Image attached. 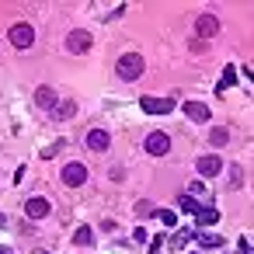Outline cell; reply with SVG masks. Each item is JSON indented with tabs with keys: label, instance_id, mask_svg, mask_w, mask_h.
I'll list each match as a JSON object with an SVG mask.
<instances>
[{
	"label": "cell",
	"instance_id": "obj_1",
	"mask_svg": "<svg viewBox=\"0 0 254 254\" xmlns=\"http://www.w3.org/2000/svg\"><path fill=\"white\" fill-rule=\"evenodd\" d=\"M115 70H119V77H122V80H139V77H143V70H146V60H143L139 53H126V56L119 60V66H115Z\"/></svg>",
	"mask_w": 254,
	"mask_h": 254
},
{
	"label": "cell",
	"instance_id": "obj_2",
	"mask_svg": "<svg viewBox=\"0 0 254 254\" xmlns=\"http://www.w3.org/2000/svg\"><path fill=\"white\" fill-rule=\"evenodd\" d=\"M91 46H94V39H91V32H84V28H77V32L66 35V53H73V56L87 53Z\"/></svg>",
	"mask_w": 254,
	"mask_h": 254
},
{
	"label": "cell",
	"instance_id": "obj_3",
	"mask_svg": "<svg viewBox=\"0 0 254 254\" xmlns=\"http://www.w3.org/2000/svg\"><path fill=\"white\" fill-rule=\"evenodd\" d=\"M7 39H11V46H14V49H28V46L35 42V28H32V25H14Z\"/></svg>",
	"mask_w": 254,
	"mask_h": 254
},
{
	"label": "cell",
	"instance_id": "obj_4",
	"mask_svg": "<svg viewBox=\"0 0 254 254\" xmlns=\"http://www.w3.org/2000/svg\"><path fill=\"white\" fill-rule=\"evenodd\" d=\"M139 108L146 115H167V112H174V98H143Z\"/></svg>",
	"mask_w": 254,
	"mask_h": 254
},
{
	"label": "cell",
	"instance_id": "obj_5",
	"mask_svg": "<svg viewBox=\"0 0 254 254\" xmlns=\"http://www.w3.org/2000/svg\"><path fill=\"white\" fill-rule=\"evenodd\" d=\"M60 178H63V185H70V188H80V185L87 181V167H84V164H66Z\"/></svg>",
	"mask_w": 254,
	"mask_h": 254
},
{
	"label": "cell",
	"instance_id": "obj_6",
	"mask_svg": "<svg viewBox=\"0 0 254 254\" xmlns=\"http://www.w3.org/2000/svg\"><path fill=\"white\" fill-rule=\"evenodd\" d=\"M167 150H171V136H167V132H150V136H146V153L164 157Z\"/></svg>",
	"mask_w": 254,
	"mask_h": 254
},
{
	"label": "cell",
	"instance_id": "obj_7",
	"mask_svg": "<svg viewBox=\"0 0 254 254\" xmlns=\"http://www.w3.org/2000/svg\"><path fill=\"white\" fill-rule=\"evenodd\" d=\"M185 115H188L191 122H209V119H212L209 105H202V101H185Z\"/></svg>",
	"mask_w": 254,
	"mask_h": 254
},
{
	"label": "cell",
	"instance_id": "obj_8",
	"mask_svg": "<svg viewBox=\"0 0 254 254\" xmlns=\"http://www.w3.org/2000/svg\"><path fill=\"white\" fill-rule=\"evenodd\" d=\"M25 212H28L32 219H46V216H49V202L39 198V195H32V198L25 202Z\"/></svg>",
	"mask_w": 254,
	"mask_h": 254
},
{
	"label": "cell",
	"instance_id": "obj_9",
	"mask_svg": "<svg viewBox=\"0 0 254 254\" xmlns=\"http://www.w3.org/2000/svg\"><path fill=\"white\" fill-rule=\"evenodd\" d=\"M108 143H112V139H108L105 129H91V132H87V150L101 153V150H108Z\"/></svg>",
	"mask_w": 254,
	"mask_h": 254
},
{
	"label": "cell",
	"instance_id": "obj_10",
	"mask_svg": "<svg viewBox=\"0 0 254 254\" xmlns=\"http://www.w3.org/2000/svg\"><path fill=\"white\" fill-rule=\"evenodd\" d=\"M195 167H198V174H202V178H212V174H219V167H223V164H219V157H212V153H209V157H198V164H195Z\"/></svg>",
	"mask_w": 254,
	"mask_h": 254
},
{
	"label": "cell",
	"instance_id": "obj_11",
	"mask_svg": "<svg viewBox=\"0 0 254 254\" xmlns=\"http://www.w3.org/2000/svg\"><path fill=\"white\" fill-rule=\"evenodd\" d=\"M195 28H198V35H205V39H212V35L219 32V21H216L212 14H202V18L195 21Z\"/></svg>",
	"mask_w": 254,
	"mask_h": 254
},
{
	"label": "cell",
	"instance_id": "obj_12",
	"mask_svg": "<svg viewBox=\"0 0 254 254\" xmlns=\"http://www.w3.org/2000/svg\"><path fill=\"white\" fill-rule=\"evenodd\" d=\"M35 101H39L42 108H56V105H60V98H56V91H53V87H46V84H42V87L35 91Z\"/></svg>",
	"mask_w": 254,
	"mask_h": 254
},
{
	"label": "cell",
	"instance_id": "obj_13",
	"mask_svg": "<svg viewBox=\"0 0 254 254\" xmlns=\"http://www.w3.org/2000/svg\"><path fill=\"white\" fill-rule=\"evenodd\" d=\"M233 84H237V70H233V66H226V70H223V77H219V84H216V94L230 91Z\"/></svg>",
	"mask_w": 254,
	"mask_h": 254
},
{
	"label": "cell",
	"instance_id": "obj_14",
	"mask_svg": "<svg viewBox=\"0 0 254 254\" xmlns=\"http://www.w3.org/2000/svg\"><path fill=\"white\" fill-rule=\"evenodd\" d=\"M209 143H212V146H226V143H230V129L212 126V129H209Z\"/></svg>",
	"mask_w": 254,
	"mask_h": 254
},
{
	"label": "cell",
	"instance_id": "obj_15",
	"mask_svg": "<svg viewBox=\"0 0 254 254\" xmlns=\"http://www.w3.org/2000/svg\"><path fill=\"white\" fill-rule=\"evenodd\" d=\"M73 244H80V247H91V244H94V230H91V226H77V233H73Z\"/></svg>",
	"mask_w": 254,
	"mask_h": 254
},
{
	"label": "cell",
	"instance_id": "obj_16",
	"mask_svg": "<svg viewBox=\"0 0 254 254\" xmlns=\"http://www.w3.org/2000/svg\"><path fill=\"white\" fill-rule=\"evenodd\" d=\"M191 237H195V230H188V226H185V230H178V233H174V237H171V247H174V251H178V247H185V244H188V240H191Z\"/></svg>",
	"mask_w": 254,
	"mask_h": 254
},
{
	"label": "cell",
	"instance_id": "obj_17",
	"mask_svg": "<svg viewBox=\"0 0 254 254\" xmlns=\"http://www.w3.org/2000/svg\"><path fill=\"white\" fill-rule=\"evenodd\" d=\"M195 237H198V247H223L219 233H195Z\"/></svg>",
	"mask_w": 254,
	"mask_h": 254
},
{
	"label": "cell",
	"instance_id": "obj_18",
	"mask_svg": "<svg viewBox=\"0 0 254 254\" xmlns=\"http://www.w3.org/2000/svg\"><path fill=\"white\" fill-rule=\"evenodd\" d=\"M195 216H198V223H202V226H212V223L219 219V212H216V209H198Z\"/></svg>",
	"mask_w": 254,
	"mask_h": 254
},
{
	"label": "cell",
	"instance_id": "obj_19",
	"mask_svg": "<svg viewBox=\"0 0 254 254\" xmlns=\"http://www.w3.org/2000/svg\"><path fill=\"white\" fill-rule=\"evenodd\" d=\"M73 112H77V105H73V101H60V105H56V119H70Z\"/></svg>",
	"mask_w": 254,
	"mask_h": 254
},
{
	"label": "cell",
	"instance_id": "obj_20",
	"mask_svg": "<svg viewBox=\"0 0 254 254\" xmlns=\"http://www.w3.org/2000/svg\"><path fill=\"white\" fill-rule=\"evenodd\" d=\"M178 209H185V212H198L202 205H198V202H195L191 195H181V198H178Z\"/></svg>",
	"mask_w": 254,
	"mask_h": 254
},
{
	"label": "cell",
	"instance_id": "obj_21",
	"mask_svg": "<svg viewBox=\"0 0 254 254\" xmlns=\"http://www.w3.org/2000/svg\"><path fill=\"white\" fill-rule=\"evenodd\" d=\"M153 216H157L164 226H174V223H178V212H171V209H160V212H153Z\"/></svg>",
	"mask_w": 254,
	"mask_h": 254
},
{
	"label": "cell",
	"instance_id": "obj_22",
	"mask_svg": "<svg viewBox=\"0 0 254 254\" xmlns=\"http://www.w3.org/2000/svg\"><path fill=\"white\" fill-rule=\"evenodd\" d=\"M153 212H157V209H153L150 202H136V216H139V219H143V216H153Z\"/></svg>",
	"mask_w": 254,
	"mask_h": 254
},
{
	"label": "cell",
	"instance_id": "obj_23",
	"mask_svg": "<svg viewBox=\"0 0 254 254\" xmlns=\"http://www.w3.org/2000/svg\"><path fill=\"white\" fill-rule=\"evenodd\" d=\"M60 150H63V139H60V143H53V146H49V150H42V157H46V160H49V157H56V153H60Z\"/></svg>",
	"mask_w": 254,
	"mask_h": 254
},
{
	"label": "cell",
	"instance_id": "obj_24",
	"mask_svg": "<svg viewBox=\"0 0 254 254\" xmlns=\"http://www.w3.org/2000/svg\"><path fill=\"white\" fill-rule=\"evenodd\" d=\"M230 174H233V178H230V185H240V181H244V178H240V167H230Z\"/></svg>",
	"mask_w": 254,
	"mask_h": 254
},
{
	"label": "cell",
	"instance_id": "obj_25",
	"mask_svg": "<svg viewBox=\"0 0 254 254\" xmlns=\"http://www.w3.org/2000/svg\"><path fill=\"white\" fill-rule=\"evenodd\" d=\"M160 244H164V237H153V244H150V254H160Z\"/></svg>",
	"mask_w": 254,
	"mask_h": 254
},
{
	"label": "cell",
	"instance_id": "obj_26",
	"mask_svg": "<svg viewBox=\"0 0 254 254\" xmlns=\"http://www.w3.org/2000/svg\"><path fill=\"white\" fill-rule=\"evenodd\" d=\"M0 254H11V251H7V247H0Z\"/></svg>",
	"mask_w": 254,
	"mask_h": 254
},
{
	"label": "cell",
	"instance_id": "obj_27",
	"mask_svg": "<svg viewBox=\"0 0 254 254\" xmlns=\"http://www.w3.org/2000/svg\"><path fill=\"white\" fill-rule=\"evenodd\" d=\"M35 254H49V251H35Z\"/></svg>",
	"mask_w": 254,
	"mask_h": 254
}]
</instances>
